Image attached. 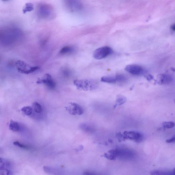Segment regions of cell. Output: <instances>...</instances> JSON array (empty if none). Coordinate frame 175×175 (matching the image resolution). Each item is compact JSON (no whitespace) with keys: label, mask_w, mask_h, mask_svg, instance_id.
I'll return each mask as SVG.
<instances>
[{"label":"cell","mask_w":175,"mask_h":175,"mask_svg":"<svg viewBox=\"0 0 175 175\" xmlns=\"http://www.w3.org/2000/svg\"><path fill=\"white\" fill-rule=\"evenodd\" d=\"M80 128L83 131L89 132V133H91L94 131V128L93 127L88 125L86 124H82L80 126Z\"/></svg>","instance_id":"cell-15"},{"label":"cell","mask_w":175,"mask_h":175,"mask_svg":"<svg viewBox=\"0 0 175 175\" xmlns=\"http://www.w3.org/2000/svg\"><path fill=\"white\" fill-rule=\"evenodd\" d=\"M115 159L123 161L133 159L136 156L135 151L127 148H117L110 150Z\"/></svg>","instance_id":"cell-2"},{"label":"cell","mask_w":175,"mask_h":175,"mask_svg":"<svg viewBox=\"0 0 175 175\" xmlns=\"http://www.w3.org/2000/svg\"><path fill=\"white\" fill-rule=\"evenodd\" d=\"M73 83L78 89L85 91L94 90L98 86V83L96 81L91 80H75Z\"/></svg>","instance_id":"cell-3"},{"label":"cell","mask_w":175,"mask_h":175,"mask_svg":"<svg viewBox=\"0 0 175 175\" xmlns=\"http://www.w3.org/2000/svg\"><path fill=\"white\" fill-rule=\"evenodd\" d=\"M126 71L134 75H141L145 73V70L141 66L137 65H128L126 67Z\"/></svg>","instance_id":"cell-6"},{"label":"cell","mask_w":175,"mask_h":175,"mask_svg":"<svg viewBox=\"0 0 175 175\" xmlns=\"http://www.w3.org/2000/svg\"><path fill=\"white\" fill-rule=\"evenodd\" d=\"M13 144L14 145V146L20 147V148H21L26 149L29 148L28 146H25V145L24 144H21L18 141H15L14 142Z\"/></svg>","instance_id":"cell-22"},{"label":"cell","mask_w":175,"mask_h":175,"mask_svg":"<svg viewBox=\"0 0 175 175\" xmlns=\"http://www.w3.org/2000/svg\"><path fill=\"white\" fill-rule=\"evenodd\" d=\"M33 110L37 113H40L42 112V109L41 105L37 102H34L32 104Z\"/></svg>","instance_id":"cell-17"},{"label":"cell","mask_w":175,"mask_h":175,"mask_svg":"<svg viewBox=\"0 0 175 175\" xmlns=\"http://www.w3.org/2000/svg\"><path fill=\"white\" fill-rule=\"evenodd\" d=\"M126 98L123 96L119 95L117 97L116 101V103L114 106V108L117 107V106L123 105L126 101Z\"/></svg>","instance_id":"cell-13"},{"label":"cell","mask_w":175,"mask_h":175,"mask_svg":"<svg viewBox=\"0 0 175 175\" xmlns=\"http://www.w3.org/2000/svg\"><path fill=\"white\" fill-rule=\"evenodd\" d=\"M13 174L12 172L9 170H0V175H8Z\"/></svg>","instance_id":"cell-23"},{"label":"cell","mask_w":175,"mask_h":175,"mask_svg":"<svg viewBox=\"0 0 175 175\" xmlns=\"http://www.w3.org/2000/svg\"><path fill=\"white\" fill-rule=\"evenodd\" d=\"M3 1H10V0H3Z\"/></svg>","instance_id":"cell-29"},{"label":"cell","mask_w":175,"mask_h":175,"mask_svg":"<svg viewBox=\"0 0 175 175\" xmlns=\"http://www.w3.org/2000/svg\"><path fill=\"white\" fill-rule=\"evenodd\" d=\"M34 6L31 3H27L25 4V7L23 9V14H25L28 12H30L34 10Z\"/></svg>","instance_id":"cell-20"},{"label":"cell","mask_w":175,"mask_h":175,"mask_svg":"<svg viewBox=\"0 0 175 175\" xmlns=\"http://www.w3.org/2000/svg\"><path fill=\"white\" fill-rule=\"evenodd\" d=\"M175 126V123L172 121L165 122L163 123V126L164 128L170 129L174 128Z\"/></svg>","instance_id":"cell-21"},{"label":"cell","mask_w":175,"mask_h":175,"mask_svg":"<svg viewBox=\"0 0 175 175\" xmlns=\"http://www.w3.org/2000/svg\"><path fill=\"white\" fill-rule=\"evenodd\" d=\"M174 102H175V99L174 100Z\"/></svg>","instance_id":"cell-30"},{"label":"cell","mask_w":175,"mask_h":175,"mask_svg":"<svg viewBox=\"0 0 175 175\" xmlns=\"http://www.w3.org/2000/svg\"><path fill=\"white\" fill-rule=\"evenodd\" d=\"M36 83L38 84H43L45 85L49 88L53 89L55 88V84L50 74H46L45 75L44 78L38 79Z\"/></svg>","instance_id":"cell-7"},{"label":"cell","mask_w":175,"mask_h":175,"mask_svg":"<svg viewBox=\"0 0 175 175\" xmlns=\"http://www.w3.org/2000/svg\"><path fill=\"white\" fill-rule=\"evenodd\" d=\"M84 174L85 175H94L95 174V173H93L92 172H89V171H87L86 172H85Z\"/></svg>","instance_id":"cell-26"},{"label":"cell","mask_w":175,"mask_h":175,"mask_svg":"<svg viewBox=\"0 0 175 175\" xmlns=\"http://www.w3.org/2000/svg\"><path fill=\"white\" fill-rule=\"evenodd\" d=\"M102 82L109 83V84H114L116 82H120V74L117 75L106 76L102 77L101 78Z\"/></svg>","instance_id":"cell-9"},{"label":"cell","mask_w":175,"mask_h":175,"mask_svg":"<svg viewBox=\"0 0 175 175\" xmlns=\"http://www.w3.org/2000/svg\"><path fill=\"white\" fill-rule=\"evenodd\" d=\"M166 142L168 143H175V135L166 140Z\"/></svg>","instance_id":"cell-24"},{"label":"cell","mask_w":175,"mask_h":175,"mask_svg":"<svg viewBox=\"0 0 175 175\" xmlns=\"http://www.w3.org/2000/svg\"><path fill=\"white\" fill-rule=\"evenodd\" d=\"M32 107L30 106H24L21 109V110L27 116H30L33 112Z\"/></svg>","instance_id":"cell-19"},{"label":"cell","mask_w":175,"mask_h":175,"mask_svg":"<svg viewBox=\"0 0 175 175\" xmlns=\"http://www.w3.org/2000/svg\"><path fill=\"white\" fill-rule=\"evenodd\" d=\"M73 50V49L72 47L66 46L61 49L59 53L61 55H65L71 53Z\"/></svg>","instance_id":"cell-16"},{"label":"cell","mask_w":175,"mask_h":175,"mask_svg":"<svg viewBox=\"0 0 175 175\" xmlns=\"http://www.w3.org/2000/svg\"><path fill=\"white\" fill-rule=\"evenodd\" d=\"M151 175H170L173 174L172 172L168 171H164L161 170H155L151 172Z\"/></svg>","instance_id":"cell-14"},{"label":"cell","mask_w":175,"mask_h":175,"mask_svg":"<svg viewBox=\"0 0 175 175\" xmlns=\"http://www.w3.org/2000/svg\"><path fill=\"white\" fill-rule=\"evenodd\" d=\"M16 66L19 72L21 73L28 74L39 69L38 67H32L28 65L25 62L21 60H18L16 62Z\"/></svg>","instance_id":"cell-4"},{"label":"cell","mask_w":175,"mask_h":175,"mask_svg":"<svg viewBox=\"0 0 175 175\" xmlns=\"http://www.w3.org/2000/svg\"><path fill=\"white\" fill-rule=\"evenodd\" d=\"M173 174L175 175V168H174L173 170L172 171Z\"/></svg>","instance_id":"cell-28"},{"label":"cell","mask_w":175,"mask_h":175,"mask_svg":"<svg viewBox=\"0 0 175 175\" xmlns=\"http://www.w3.org/2000/svg\"><path fill=\"white\" fill-rule=\"evenodd\" d=\"M9 129L13 131L18 132L20 131V127L18 122L11 120L9 125Z\"/></svg>","instance_id":"cell-12"},{"label":"cell","mask_w":175,"mask_h":175,"mask_svg":"<svg viewBox=\"0 0 175 175\" xmlns=\"http://www.w3.org/2000/svg\"><path fill=\"white\" fill-rule=\"evenodd\" d=\"M171 29L172 31H175V23L171 25Z\"/></svg>","instance_id":"cell-27"},{"label":"cell","mask_w":175,"mask_h":175,"mask_svg":"<svg viewBox=\"0 0 175 175\" xmlns=\"http://www.w3.org/2000/svg\"><path fill=\"white\" fill-rule=\"evenodd\" d=\"M116 136L120 142L126 140H130L136 143H140L144 139L143 135L142 133L135 131H125L123 134L118 132L116 134Z\"/></svg>","instance_id":"cell-1"},{"label":"cell","mask_w":175,"mask_h":175,"mask_svg":"<svg viewBox=\"0 0 175 175\" xmlns=\"http://www.w3.org/2000/svg\"><path fill=\"white\" fill-rule=\"evenodd\" d=\"M146 77L147 79V80L148 81H150L152 80L153 79V76L151 75H148L146 76Z\"/></svg>","instance_id":"cell-25"},{"label":"cell","mask_w":175,"mask_h":175,"mask_svg":"<svg viewBox=\"0 0 175 175\" xmlns=\"http://www.w3.org/2000/svg\"><path fill=\"white\" fill-rule=\"evenodd\" d=\"M70 106L66 107V110L68 111L70 114L75 115H82L84 113V110L80 105L75 103H70Z\"/></svg>","instance_id":"cell-8"},{"label":"cell","mask_w":175,"mask_h":175,"mask_svg":"<svg viewBox=\"0 0 175 175\" xmlns=\"http://www.w3.org/2000/svg\"><path fill=\"white\" fill-rule=\"evenodd\" d=\"M113 51L111 48L108 46L101 47L97 49L93 53L94 57L97 60L105 58L112 54Z\"/></svg>","instance_id":"cell-5"},{"label":"cell","mask_w":175,"mask_h":175,"mask_svg":"<svg viewBox=\"0 0 175 175\" xmlns=\"http://www.w3.org/2000/svg\"><path fill=\"white\" fill-rule=\"evenodd\" d=\"M11 167V164L8 160L1 158L0 159V170H9Z\"/></svg>","instance_id":"cell-11"},{"label":"cell","mask_w":175,"mask_h":175,"mask_svg":"<svg viewBox=\"0 0 175 175\" xmlns=\"http://www.w3.org/2000/svg\"><path fill=\"white\" fill-rule=\"evenodd\" d=\"M159 84L165 85L169 84L173 80V78L171 75L168 74H160L159 75Z\"/></svg>","instance_id":"cell-10"},{"label":"cell","mask_w":175,"mask_h":175,"mask_svg":"<svg viewBox=\"0 0 175 175\" xmlns=\"http://www.w3.org/2000/svg\"><path fill=\"white\" fill-rule=\"evenodd\" d=\"M43 169L45 172L49 174H56L58 172V171L57 169L47 166H44Z\"/></svg>","instance_id":"cell-18"}]
</instances>
